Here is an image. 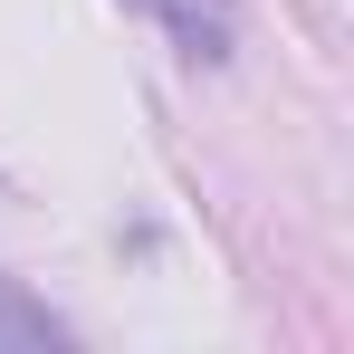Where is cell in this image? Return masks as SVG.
Masks as SVG:
<instances>
[{"label": "cell", "mask_w": 354, "mask_h": 354, "mask_svg": "<svg viewBox=\"0 0 354 354\" xmlns=\"http://www.w3.org/2000/svg\"><path fill=\"white\" fill-rule=\"evenodd\" d=\"M134 10H144L192 67H221L239 48V0H134Z\"/></svg>", "instance_id": "cell-1"}, {"label": "cell", "mask_w": 354, "mask_h": 354, "mask_svg": "<svg viewBox=\"0 0 354 354\" xmlns=\"http://www.w3.org/2000/svg\"><path fill=\"white\" fill-rule=\"evenodd\" d=\"M48 345H67V326H58L29 288H10V278H0V354H48Z\"/></svg>", "instance_id": "cell-2"}]
</instances>
